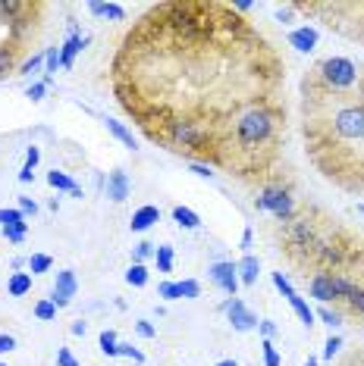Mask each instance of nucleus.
Returning <instances> with one entry per match:
<instances>
[{
    "instance_id": "nucleus-1",
    "label": "nucleus",
    "mask_w": 364,
    "mask_h": 366,
    "mask_svg": "<svg viewBox=\"0 0 364 366\" xmlns=\"http://www.w3.org/2000/svg\"><path fill=\"white\" fill-rule=\"evenodd\" d=\"M110 79L151 141L173 125H198L220 144L236 116L280 97L282 60L232 3L167 0L123 38Z\"/></svg>"
},
{
    "instance_id": "nucleus-2",
    "label": "nucleus",
    "mask_w": 364,
    "mask_h": 366,
    "mask_svg": "<svg viewBox=\"0 0 364 366\" xmlns=\"http://www.w3.org/2000/svg\"><path fill=\"white\" fill-rule=\"evenodd\" d=\"M302 129L320 176L364 194V63H358V81L349 91L302 97Z\"/></svg>"
},
{
    "instance_id": "nucleus-3",
    "label": "nucleus",
    "mask_w": 364,
    "mask_h": 366,
    "mask_svg": "<svg viewBox=\"0 0 364 366\" xmlns=\"http://www.w3.org/2000/svg\"><path fill=\"white\" fill-rule=\"evenodd\" d=\"M286 141V103L280 97L248 107L220 138V169H230L245 182H267L280 147Z\"/></svg>"
},
{
    "instance_id": "nucleus-4",
    "label": "nucleus",
    "mask_w": 364,
    "mask_h": 366,
    "mask_svg": "<svg viewBox=\"0 0 364 366\" xmlns=\"http://www.w3.org/2000/svg\"><path fill=\"white\" fill-rule=\"evenodd\" d=\"M254 207H258L260 213H270L276 222H289L292 216L298 213L292 188L289 185H282V182H276V179L260 182V191H258V198H254Z\"/></svg>"
},
{
    "instance_id": "nucleus-5",
    "label": "nucleus",
    "mask_w": 364,
    "mask_h": 366,
    "mask_svg": "<svg viewBox=\"0 0 364 366\" xmlns=\"http://www.w3.org/2000/svg\"><path fill=\"white\" fill-rule=\"evenodd\" d=\"M295 10H302V13H317L327 19L330 29L342 31V35L355 38V41H364V3H342V10L349 16H355V19H342V16H336L333 10H330V3H292Z\"/></svg>"
},
{
    "instance_id": "nucleus-6",
    "label": "nucleus",
    "mask_w": 364,
    "mask_h": 366,
    "mask_svg": "<svg viewBox=\"0 0 364 366\" xmlns=\"http://www.w3.org/2000/svg\"><path fill=\"white\" fill-rule=\"evenodd\" d=\"M208 276H210V282H214V285L220 288L223 294L236 298V291H239V270H236V263H232V260H220V263H214Z\"/></svg>"
},
{
    "instance_id": "nucleus-7",
    "label": "nucleus",
    "mask_w": 364,
    "mask_h": 366,
    "mask_svg": "<svg viewBox=\"0 0 364 366\" xmlns=\"http://www.w3.org/2000/svg\"><path fill=\"white\" fill-rule=\"evenodd\" d=\"M226 316H230V322H232V329L236 332H252V329H258V316L252 313V310L245 307V304H242V300L239 298H230L226 300Z\"/></svg>"
},
{
    "instance_id": "nucleus-8",
    "label": "nucleus",
    "mask_w": 364,
    "mask_h": 366,
    "mask_svg": "<svg viewBox=\"0 0 364 366\" xmlns=\"http://www.w3.org/2000/svg\"><path fill=\"white\" fill-rule=\"evenodd\" d=\"M75 288H79V282H75V272L73 270H63L57 272V282H53V291H51V300L60 307H66L69 300L75 298Z\"/></svg>"
},
{
    "instance_id": "nucleus-9",
    "label": "nucleus",
    "mask_w": 364,
    "mask_h": 366,
    "mask_svg": "<svg viewBox=\"0 0 364 366\" xmlns=\"http://www.w3.org/2000/svg\"><path fill=\"white\" fill-rule=\"evenodd\" d=\"M308 291H311V298L320 300V304H330V300H336L333 278H330L327 270H314L311 272V278H308Z\"/></svg>"
},
{
    "instance_id": "nucleus-10",
    "label": "nucleus",
    "mask_w": 364,
    "mask_h": 366,
    "mask_svg": "<svg viewBox=\"0 0 364 366\" xmlns=\"http://www.w3.org/2000/svg\"><path fill=\"white\" fill-rule=\"evenodd\" d=\"M88 44V38L85 35H79V29H69V38L63 41V47H60V69H73V60H75V53L82 51V47Z\"/></svg>"
},
{
    "instance_id": "nucleus-11",
    "label": "nucleus",
    "mask_w": 364,
    "mask_h": 366,
    "mask_svg": "<svg viewBox=\"0 0 364 366\" xmlns=\"http://www.w3.org/2000/svg\"><path fill=\"white\" fill-rule=\"evenodd\" d=\"M129 191H132V185H129V176L123 172V169H113L110 176H107V198L117 200V204H123V200L129 198Z\"/></svg>"
},
{
    "instance_id": "nucleus-12",
    "label": "nucleus",
    "mask_w": 364,
    "mask_h": 366,
    "mask_svg": "<svg viewBox=\"0 0 364 366\" xmlns=\"http://www.w3.org/2000/svg\"><path fill=\"white\" fill-rule=\"evenodd\" d=\"M289 44L295 47V51H302V53H311L314 47H317V29H311V25L292 29L289 31Z\"/></svg>"
},
{
    "instance_id": "nucleus-13",
    "label": "nucleus",
    "mask_w": 364,
    "mask_h": 366,
    "mask_svg": "<svg viewBox=\"0 0 364 366\" xmlns=\"http://www.w3.org/2000/svg\"><path fill=\"white\" fill-rule=\"evenodd\" d=\"M154 222H160V210L148 204V207H138V210L132 213V222H129V228H132V232H148Z\"/></svg>"
},
{
    "instance_id": "nucleus-14",
    "label": "nucleus",
    "mask_w": 364,
    "mask_h": 366,
    "mask_svg": "<svg viewBox=\"0 0 364 366\" xmlns=\"http://www.w3.org/2000/svg\"><path fill=\"white\" fill-rule=\"evenodd\" d=\"M23 47L7 41V44H0V79H7V75L16 73V60H19Z\"/></svg>"
},
{
    "instance_id": "nucleus-15",
    "label": "nucleus",
    "mask_w": 364,
    "mask_h": 366,
    "mask_svg": "<svg viewBox=\"0 0 364 366\" xmlns=\"http://www.w3.org/2000/svg\"><path fill=\"white\" fill-rule=\"evenodd\" d=\"M236 270H239V282H242V285H254L258 276H260V260L258 257H252V254H245L236 263Z\"/></svg>"
},
{
    "instance_id": "nucleus-16",
    "label": "nucleus",
    "mask_w": 364,
    "mask_h": 366,
    "mask_svg": "<svg viewBox=\"0 0 364 366\" xmlns=\"http://www.w3.org/2000/svg\"><path fill=\"white\" fill-rule=\"evenodd\" d=\"M0 228H19V232H29L25 213L23 210H0Z\"/></svg>"
},
{
    "instance_id": "nucleus-17",
    "label": "nucleus",
    "mask_w": 364,
    "mask_h": 366,
    "mask_svg": "<svg viewBox=\"0 0 364 366\" xmlns=\"http://www.w3.org/2000/svg\"><path fill=\"white\" fill-rule=\"evenodd\" d=\"M173 222L182 228H198L201 226V216L192 210V207H173Z\"/></svg>"
},
{
    "instance_id": "nucleus-18",
    "label": "nucleus",
    "mask_w": 364,
    "mask_h": 366,
    "mask_svg": "<svg viewBox=\"0 0 364 366\" xmlns=\"http://www.w3.org/2000/svg\"><path fill=\"white\" fill-rule=\"evenodd\" d=\"M104 125H107V132H110L117 141H123L129 151H135V147H138V144H135V138H132V132H129L123 122H117V119H104Z\"/></svg>"
},
{
    "instance_id": "nucleus-19",
    "label": "nucleus",
    "mask_w": 364,
    "mask_h": 366,
    "mask_svg": "<svg viewBox=\"0 0 364 366\" xmlns=\"http://www.w3.org/2000/svg\"><path fill=\"white\" fill-rule=\"evenodd\" d=\"M289 304H292V310H295V316H298V319L305 322V329H311V326H314V319H317V316H314V310L305 304V298H298V291H295V294H292V298H289Z\"/></svg>"
},
{
    "instance_id": "nucleus-20",
    "label": "nucleus",
    "mask_w": 364,
    "mask_h": 366,
    "mask_svg": "<svg viewBox=\"0 0 364 366\" xmlns=\"http://www.w3.org/2000/svg\"><path fill=\"white\" fill-rule=\"evenodd\" d=\"M7 291L13 294V298H23V294H29L32 291V272H16V276L10 278Z\"/></svg>"
},
{
    "instance_id": "nucleus-21",
    "label": "nucleus",
    "mask_w": 364,
    "mask_h": 366,
    "mask_svg": "<svg viewBox=\"0 0 364 366\" xmlns=\"http://www.w3.org/2000/svg\"><path fill=\"white\" fill-rule=\"evenodd\" d=\"M47 185H51L53 191H69V194L79 188V185H75L66 172H60V169H51V172H47Z\"/></svg>"
},
{
    "instance_id": "nucleus-22",
    "label": "nucleus",
    "mask_w": 364,
    "mask_h": 366,
    "mask_svg": "<svg viewBox=\"0 0 364 366\" xmlns=\"http://www.w3.org/2000/svg\"><path fill=\"white\" fill-rule=\"evenodd\" d=\"M126 282H129V285H135V288L148 285V266H145V263H132L126 270Z\"/></svg>"
},
{
    "instance_id": "nucleus-23",
    "label": "nucleus",
    "mask_w": 364,
    "mask_h": 366,
    "mask_svg": "<svg viewBox=\"0 0 364 366\" xmlns=\"http://www.w3.org/2000/svg\"><path fill=\"white\" fill-rule=\"evenodd\" d=\"M154 260H157V270L160 272H170L173 270V248L170 244H157Z\"/></svg>"
},
{
    "instance_id": "nucleus-24",
    "label": "nucleus",
    "mask_w": 364,
    "mask_h": 366,
    "mask_svg": "<svg viewBox=\"0 0 364 366\" xmlns=\"http://www.w3.org/2000/svg\"><path fill=\"white\" fill-rule=\"evenodd\" d=\"M53 266V260L47 254H32L29 257V272L32 276H41V272H47Z\"/></svg>"
},
{
    "instance_id": "nucleus-25",
    "label": "nucleus",
    "mask_w": 364,
    "mask_h": 366,
    "mask_svg": "<svg viewBox=\"0 0 364 366\" xmlns=\"http://www.w3.org/2000/svg\"><path fill=\"white\" fill-rule=\"evenodd\" d=\"M117 344H119V341H117V332H110V329L101 332V351H104L107 357H119Z\"/></svg>"
},
{
    "instance_id": "nucleus-26",
    "label": "nucleus",
    "mask_w": 364,
    "mask_h": 366,
    "mask_svg": "<svg viewBox=\"0 0 364 366\" xmlns=\"http://www.w3.org/2000/svg\"><path fill=\"white\" fill-rule=\"evenodd\" d=\"M60 69V47H47L45 51V73H47V81H51V75Z\"/></svg>"
},
{
    "instance_id": "nucleus-27",
    "label": "nucleus",
    "mask_w": 364,
    "mask_h": 366,
    "mask_svg": "<svg viewBox=\"0 0 364 366\" xmlns=\"http://www.w3.org/2000/svg\"><path fill=\"white\" fill-rule=\"evenodd\" d=\"M35 316L38 319H57V304H53V300H38L35 304Z\"/></svg>"
},
{
    "instance_id": "nucleus-28",
    "label": "nucleus",
    "mask_w": 364,
    "mask_h": 366,
    "mask_svg": "<svg viewBox=\"0 0 364 366\" xmlns=\"http://www.w3.org/2000/svg\"><path fill=\"white\" fill-rule=\"evenodd\" d=\"M260 348H264V366H280L282 363V357H280V351L274 348V341H260Z\"/></svg>"
},
{
    "instance_id": "nucleus-29",
    "label": "nucleus",
    "mask_w": 364,
    "mask_h": 366,
    "mask_svg": "<svg viewBox=\"0 0 364 366\" xmlns=\"http://www.w3.org/2000/svg\"><path fill=\"white\" fill-rule=\"evenodd\" d=\"M154 244L151 241H141V244H135V250H132V263H145L148 257H154Z\"/></svg>"
},
{
    "instance_id": "nucleus-30",
    "label": "nucleus",
    "mask_w": 364,
    "mask_h": 366,
    "mask_svg": "<svg viewBox=\"0 0 364 366\" xmlns=\"http://www.w3.org/2000/svg\"><path fill=\"white\" fill-rule=\"evenodd\" d=\"M179 294H182L186 300H195L201 294V285L195 282V278H182V282H179Z\"/></svg>"
},
{
    "instance_id": "nucleus-31",
    "label": "nucleus",
    "mask_w": 364,
    "mask_h": 366,
    "mask_svg": "<svg viewBox=\"0 0 364 366\" xmlns=\"http://www.w3.org/2000/svg\"><path fill=\"white\" fill-rule=\"evenodd\" d=\"M274 285H276V291H280L286 300H289L292 294H295V288H292V282H289V278H286V276H282V272H274Z\"/></svg>"
},
{
    "instance_id": "nucleus-32",
    "label": "nucleus",
    "mask_w": 364,
    "mask_h": 366,
    "mask_svg": "<svg viewBox=\"0 0 364 366\" xmlns=\"http://www.w3.org/2000/svg\"><path fill=\"white\" fill-rule=\"evenodd\" d=\"M47 85H51V81H35V85H29V91H25V94H29V101L32 103H41V101H45Z\"/></svg>"
},
{
    "instance_id": "nucleus-33",
    "label": "nucleus",
    "mask_w": 364,
    "mask_h": 366,
    "mask_svg": "<svg viewBox=\"0 0 364 366\" xmlns=\"http://www.w3.org/2000/svg\"><path fill=\"white\" fill-rule=\"evenodd\" d=\"M157 294H160L164 300H179V298H182V294H179V282H160Z\"/></svg>"
},
{
    "instance_id": "nucleus-34",
    "label": "nucleus",
    "mask_w": 364,
    "mask_h": 366,
    "mask_svg": "<svg viewBox=\"0 0 364 366\" xmlns=\"http://www.w3.org/2000/svg\"><path fill=\"white\" fill-rule=\"evenodd\" d=\"M314 316H320V319L327 322L330 329H336V326H342V316L336 313V310H330V307H320V310H317V313H314Z\"/></svg>"
},
{
    "instance_id": "nucleus-35",
    "label": "nucleus",
    "mask_w": 364,
    "mask_h": 366,
    "mask_svg": "<svg viewBox=\"0 0 364 366\" xmlns=\"http://www.w3.org/2000/svg\"><path fill=\"white\" fill-rule=\"evenodd\" d=\"M339 348H342V338L339 335H330L327 344H324V360H333L336 354H339Z\"/></svg>"
},
{
    "instance_id": "nucleus-36",
    "label": "nucleus",
    "mask_w": 364,
    "mask_h": 366,
    "mask_svg": "<svg viewBox=\"0 0 364 366\" xmlns=\"http://www.w3.org/2000/svg\"><path fill=\"white\" fill-rule=\"evenodd\" d=\"M117 351H119V357H132L135 363H145V354H141L138 348H132V344H117Z\"/></svg>"
},
{
    "instance_id": "nucleus-37",
    "label": "nucleus",
    "mask_w": 364,
    "mask_h": 366,
    "mask_svg": "<svg viewBox=\"0 0 364 366\" xmlns=\"http://www.w3.org/2000/svg\"><path fill=\"white\" fill-rule=\"evenodd\" d=\"M41 63H45V53H35L29 63H23V69H19V73H23V75H35L38 69H41Z\"/></svg>"
},
{
    "instance_id": "nucleus-38",
    "label": "nucleus",
    "mask_w": 364,
    "mask_h": 366,
    "mask_svg": "<svg viewBox=\"0 0 364 366\" xmlns=\"http://www.w3.org/2000/svg\"><path fill=\"white\" fill-rule=\"evenodd\" d=\"M258 332H260V338L274 341V335H276V322H274V319H260V322H258Z\"/></svg>"
},
{
    "instance_id": "nucleus-39",
    "label": "nucleus",
    "mask_w": 364,
    "mask_h": 366,
    "mask_svg": "<svg viewBox=\"0 0 364 366\" xmlns=\"http://www.w3.org/2000/svg\"><path fill=\"white\" fill-rule=\"evenodd\" d=\"M104 16L107 19H126V10L119 7V3H104Z\"/></svg>"
},
{
    "instance_id": "nucleus-40",
    "label": "nucleus",
    "mask_w": 364,
    "mask_h": 366,
    "mask_svg": "<svg viewBox=\"0 0 364 366\" xmlns=\"http://www.w3.org/2000/svg\"><path fill=\"white\" fill-rule=\"evenodd\" d=\"M189 169H192L195 176H201V179H214V169H210L208 163H189Z\"/></svg>"
},
{
    "instance_id": "nucleus-41",
    "label": "nucleus",
    "mask_w": 364,
    "mask_h": 366,
    "mask_svg": "<svg viewBox=\"0 0 364 366\" xmlns=\"http://www.w3.org/2000/svg\"><path fill=\"white\" fill-rule=\"evenodd\" d=\"M25 235H29V232H19V228H3V238H7L10 244H23Z\"/></svg>"
},
{
    "instance_id": "nucleus-42",
    "label": "nucleus",
    "mask_w": 364,
    "mask_h": 366,
    "mask_svg": "<svg viewBox=\"0 0 364 366\" xmlns=\"http://www.w3.org/2000/svg\"><path fill=\"white\" fill-rule=\"evenodd\" d=\"M135 332H138L141 338H154V335H157V329H154V326H151V322H145V319H138V322H135Z\"/></svg>"
},
{
    "instance_id": "nucleus-43",
    "label": "nucleus",
    "mask_w": 364,
    "mask_h": 366,
    "mask_svg": "<svg viewBox=\"0 0 364 366\" xmlns=\"http://www.w3.org/2000/svg\"><path fill=\"white\" fill-rule=\"evenodd\" d=\"M57 366H79L75 363V357L69 354V348H60L57 351Z\"/></svg>"
},
{
    "instance_id": "nucleus-44",
    "label": "nucleus",
    "mask_w": 364,
    "mask_h": 366,
    "mask_svg": "<svg viewBox=\"0 0 364 366\" xmlns=\"http://www.w3.org/2000/svg\"><path fill=\"white\" fill-rule=\"evenodd\" d=\"M38 160H41V151H38V147L32 144L29 151H25V169H35V166H38Z\"/></svg>"
},
{
    "instance_id": "nucleus-45",
    "label": "nucleus",
    "mask_w": 364,
    "mask_h": 366,
    "mask_svg": "<svg viewBox=\"0 0 364 366\" xmlns=\"http://www.w3.org/2000/svg\"><path fill=\"white\" fill-rule=\"evenodd\" d=\"M19 210H23L25 216H35V213H38V204H35L32 198H19Z\"/></svg>"
},
{
    "instance_id": "nucleus-46",
    "label": "nucleus",
    "mask_w": 364,
    "mask_h": 366,
    "mask_svg": "<svg viewBox=\"0 0 364 366\" xmlns=\"http://www.w3.org/2000/svg\"><path fill=\"white\" fill-rule=\"evenodd\" d=\"M16 348V338L13 335H0V354H10Z\"/></svg>"
},
{
    "instance_id": "nucleus-47",
    "label": "nucleus",
    "mask_w": 364,
    "mask_h": 366,
    "mask_svg": "<svg viewBox=\"0 0 364 366\" xmlns=\"http://www.w3.org/2000/svg\"><path fill=\"white\" fill-rule=\"evenodd\" d=\"M19 182H23V185L35 182V169H25V166H23V172H19Z\"/></svg>"
},
{
    "instance_id": "nucleus-48",
    "label": "nucleus",
    "mask_w": 364,
    "mask_h": 366,
    "mask_svg": "<svg viewBox=\"0 0 364 366\" xmlns=\"http://www.w3.org/2000/svg\"><path fill=\"white\" fill-rule=\"evenodd\" d=\"M69 332H73V335H85V332H88V326L79 319V322H73V329H69Z\"/></svg>"
},
{
    "instance_id": "nucleus-49",
    "label": "nucleus",
    "mask_w": 364,
    "mask_h": 366,
    "mask_svg": "<svg viewBox=\"0 0 364 366\" xmlns=\"http://www.w3.org/2000/svg\"><path fill=\"white\" fill-rule=\"evenodd\" d=\"M242 248H252V228H245V235H242Z\"/></svg>"
},
{
    "instance_id": "nucleus-50",
    "label": "nucleus",
    "mask_w": 364,
    "mask_h": 366,
    "mask_svg": "<svg viewBox=\"0 0 364 366\" xmlns=\"http://www.w3.org/2000/svg\"><path fill=\"white\" fill-rule=\"evenodd\" d=\"M217 366H239V363H236V360H220Z\"/></svg>"
},
{
    "instance_id": "nucleus-51",
    "label": "nucleus",
    "mask_w": 364,
    "mask_h": 366,
    "mask_svg": "<svg viewBox=\"0 0 364 366\" xmlns=\"http://www.w3.org/2000/svg\"><path fill=\"white\" fill-rule=\"evenodd\" d=\"M305 366H317V357H308V363Z\"/></svg>"
},
{
    "instance_id": "nucleus-52",
    "label": "nucleus",
    "mask_w": 364,
    "mask_h": 366,
    "mask_svg": "<svg viewBox=\"0 0 364 366\" xmlns=\"http://www.w3.org/2000/svg\"><path fill=\"white\" fill-rule=\"evenodd\" d=\"M358 210H361V213H364V204H358Z\"/></svg>"
}]
</instances>
